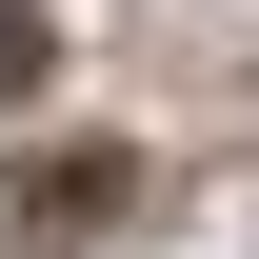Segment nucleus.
<instances>
[{
	"label": "nucleus",
	"instance_id": "obj_1",
	"mask_svg": "<svg viewBox=\"0 0 259 259\" xmlns=\"http://www.w3.org/2000/svg\"><path fill=\"white\" fill-rule=\"evenodd\" d=\"M20 80H40V20H20V0H0V100H20Z\"/></svg>",
	"mask_w": 259,
	"mask_h": 259
}]
</instances>
